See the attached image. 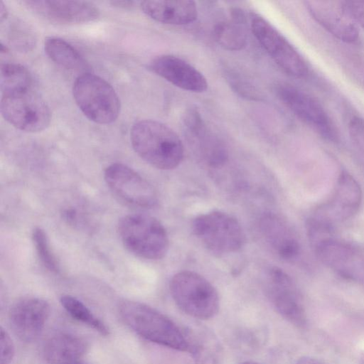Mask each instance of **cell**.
<instances>
[{
	"instance_id": "obj_33",
	"label": "cell",
	"mask_w": 364,
	"mask_h": 364,
	"mask_svg": "<svg viewBox=\"0 0 364 364\" xmlns=\"http://www.w3.org/2000/svg\"><path fill=\"white\" fill-rule=\"evenodd\" d=\"M230 13L232 19V21L240 25L245 22V16L241 9L234 8L231 10Z\"/></svg>"
},
{
	"instance_id": "obj_4",
	"label": "cell",
	"mask_w": 364,
	"mask_h": 364,
	"mask_svg": "<svg viewBox=\"0 0 364 364\" xmlns=\"http://www.w3.org/2000/svg\"><path fill=\"white\" fill-rule=\"evenodd\" d=\"M169 290L177 306L193 318L207 320L219 311L220 299L216 289L197 272H177L170 280Z\"/></svg>"
},
{
	"instance_id": "obj_13",
	"label": "cell",
	"mask_w": 364,
	"mask_h": 364,
	"mask_svg": "<svg viewBox=\"0 0 364 364\" xmlns=\"http://www.w3.org/2000/svg\"><path fill=\"white\" fill-rule=\"evenodd\" d=\"M317 257L341 277L364 283V250L348 242L329 237L313 246Z\"/></svg>"
},
{
	"instance_id": "obj_24",
	"label": "cell",
	"mask_w": 364,
	"mask_h": 364,
	"mask_svg": "<svg viewBox=\"0 0 364 364\" xmlns=\"http://www.w3.org/2000/svg\"><path fill=\"white\" fill-rule=\"evenodd\" d=\"M31 77L28 70L21 64L1 63L0 85L2 95L31 89Z\"/></svg>"
},
{
	"instance_id": "obj_5",
	"label": "cell",
	"mask_w": 364,
	"mask_h": 364,
	"mask_svg": "<svg viewBox=\"0 0 364 364\" xmlns=\"http://www.w3.org/2000/svg\"><path fill=\"white\" fill-rule=\"evenodd\" d=\"M363 199L362 189L350 173L342 172L330 198L315 208L306 220V228L332 232L333 227L353 217Z\"/></svg>"
},
{
	"instance_id": "obj_36",
	"label": "cell",
	"mask_w": 364,
	"mask_h": 364,
	"mask_svg": "<svg viewBox=\"0 0 364 364\" xmlns=\"http://www.w3.org/2000/svg\"><path fill=\"white\" fill-rule=\"evenodd\" d=\"M7 16H8L7 8L5 6L4 3L2 1H1V3H0V20H1V22H3L6 19Z\"/></svg>"
},
{
	"instance_id": "obj_34",
	"label": "cell",
	"mask_w": 364,
	"mask_h": 364,
	"mask_svg": "<svg viewBox=\"0 0 364 364\" xmlns=\"http://www.w3.org/2000/svg\"><path fill=\"white\" fill-rule=\"evenodd\" d=\"M295 364H326L322 360L311 356L300 358Z\"/></svg>"
},
{
	"instance_id": "obj_10",
	"label": "cell",
	"mask_w": 364,
	"mask_h": 364,
	"mask_svg": "<svg viewBox=\"0 0 364 364\" xmlns=\"http://www.w3.org/2000/svg\"><path fill=\"white\" fill-rule=\"evenodd\" d=\"M264 294L275 310L297 327L306 323V311L300 292L292 278L277 267L268 268L263 277Z\"/></svg>"
},
{
	"instance_id": "obj_28",
	"label": "cell",
	"mask_w": 364,
	"mask_h": 364,
	"mask_svg": "<svg viewBox=\"0 0 364 364\" xmlns=\"http://www.w3.org/2000/svg\"><path fill=\"white\" fill-rule=\"evenodd\" d=\"M226 74L229 85L240 97L257 101L262 99V96L256 87L241 73L230 70Z\"/></svg>"
},
{
	"instance_id": "obj_20",
	"label": "cell",
	"mask_w": 364,
	"mask_h": 364,
	"mask_svg": "<svg viewBox=\"0 0 364 364\" xmlns=\"http://www.w3.org/2000/svg\"><path fill=\"white\" fill-rule=\"evenodd\" d=\"M87 343L81 337L70 333H58L45 344L43 356L48 364H77L87 350Z\"/></svg>"
},
{
	"instance_id": "obj_16",
	"label": "cell",
	"mask_w": 364,
	"mask_h": 364,
	"mask_svg": "<svg viewBox=\"0 0 364 364\" xmlns=\"http://www.w3.org/2000/svg\"><path fill=\"white\" fill-rule=\"evenodd\" d=\"M36 14L58 24H78L95 21L98 8L83 1L31 0L23 1Z\"/></svg>"
},
{
	"instance_id": "obj_6",
	"label": "cell",
	"mask_w": 364,
	"mask_h": 364,
	"mask_svg": "<svg viewBox=\"0 0 364 364\" xmlns=\"http://www.w3.org/2000/svg\"><path fill=\"white\" fill-rule=\"evenodd\" d=\"M73 98L90 120L100 124L114 122L120 112V101L114 88L105 80L92 73L79 75L73 86Z\"/></svg>"
},
{
	"instance_id": "obj_12",
	"label": "cell",
	"mask_w": 364,
	"mask_h": 364,
	"mask_svg": "<svg viewBox=\"0 0 364 364\" xmlns=\"http://www.w3.org/2000/svg\"><path fill=\"white\" fill-rule=\"evenodd\" d=\"M105 180L112 193L127 205L151 208L158 203L154 188L130 167L114 163L105 171Z\"/></svg>"
},
{
	"instance_id": "obj_19",
	"label": "cell",
	"mask_w": 364,
	"mask_h": 364,
	"mask_svg": "<svg viewBox=\"0 0 364 364\" xmlns=\"http://www.w3.org/2000/svg\"><path fill=\"white\" fill-rule=\"evenodd\" d=\"M143 12L156 21L170 25H186L196 21L198 9L193 1H143Z\"/></svg>"
},
{
	"instance_id": "obj_9",
	"label": "cell",
	"mask_w": 364,
	"mask_h": 364,
	"mask_svg": "<svg viewBox=\"0 0 364 364\" xmlns=\"http://www.w3.org/2000/svg\"><path fill=\"white\" fill-rule=\"evenodd\" d=\"M274 91L278 98L300 120L323 139L336 142L338 132L323 106L312 96L287 82H279Z\"/></svg>"
},
{
	"instance_id": "obj_37",
	"label": "cell",
	"mask_w": 364,
	"mask_h": 364,
	"mask_svg": "<svg viewBox=\"0 0 364 364\" xmlns=\"http://www.w3.org/2000/svg\"><path fill=\"white\" fill-rule=\"evenodd\" d=\"M1 54L3 53L6 54L9 52V48L6 46H5L2 42H1Z\"/></svg>"
},
{
	"instance_id": "obj_14",
	"label": "cell",
	"mask_w": 364,
	"mask_h": 364,
	"mask_svg": "<svg viewBox=\"0 0 364 364\" xmlns=\"http://www.w3.org/2000/svg\"><path fill=\"white\" fill-rule=\"evenodd\" d=\"M311 16L339 41L353 43L358 38V29L344 1L313 0L305 2Z\"/></svg>"
},
{
	"instance_id": "obj_11",
	"label": "cell",
	"mask_w": 364,
	"mask_h": 364,
	"mask_svg": "<svg viewBox=\"0 0 364 364\" xmlns=\"http://www.w3.org/2000/svg\"><path fill=\"white\" fill-rule=\"evenodd\" d=\"M251 30L263 48L289 75L301 78L308 73L306 62L294 47L271 23L252 14Z\"/></svg>"
},
{
	"instance_id": "obj_1",
	"label": "cell",
	"mask_w": 364,
	"mask_h": 364,
	"mask_svg": "<svg viewBox=\"0 0 364 364\" xmlns=\"http://www.w3.org/2000/svg\"><path fill=\"white\" fill-rule=\"evenodd\" d=\"M130 141L136 154L151 166L161 170L176 168L184 155L183 143L170 127L152 119L133 124Z\"/></svg>"
},
{
	"instance_id": "obj_30",
	"label": "cell",
	"mask_w": 364,
	"mask_h": 364,
	"mask_svg": "<svg viewBox=\"0 0 364 364\" xmlns=\"http://www.w3.org/2000/svg\"><path fill=\"white\" fill-rule=\"evenodd\" d=\"M10 40L14 46L20 50H28L35 44V38L29 28L17 22L10 27Z\"/></svg>"
},
{
	"instance_id": "obj_38",
	"label": "cell",
	"mask_w": 364,
	"mask_h": 364,
	"mask_svg": "<svg viewBox=\"0 0 364 364\" xmlns=\"http://www.w3.org/2000/svg\"><path fill=\"white\" fill-rule=\"evenodd\" d=\"M241 364H260V363H256V362H253V361H246V362H244Z\"/></svg>"
},
{
	"instance_id": "obj_39",
	"label": "cell",
	"mask_w": 364,
	"mask_h": 364,
	"mask_svg": "<svg viewBox=\"0 0 364 364\" xmlns=\"http://www.w3.org/2000/svg\"><path fill=\"white\" fill-rule=\"evenodd\" d=\"M77 364H80V363H77Z\"/></svg>"
},
{
	"instance_id": "obj_29",
	"label": "cell",
	"mask_w": 364,
	"mask_h": 364,
	"mask_svg": "<svg viewBox=\"0 0 364 364\" xmlns=\"http://www.w3.org/2000/svg\"><path fill=\"white\" fill-rule=\"evenodd\" d=\"M183 123L185 132L191 141L208 131L200 112L196 107H191L185 112Z\"/></svg>"
},
{
	"instance_id": "obj_8",
	"label": "cell",
	"mask_w": 364,
	"mask_h": 364,
	"mask_svg": "<svg viewBox=\"0 0 364 364\" xmlns=\"http://www.w3.org/2000/svg\"><path fill=\"white\" fill-rule=\"evenodd\" d=\"M1 112L10 124L26 132H41L51 120L49 107L31 88L2 95Z\"/></svg>"
},
{
	"instance_id": "obj_26",
	"label": "cell",
	"mask_w": 364,
	"mask_h": 364,
	"mask_svg": "<svg viewBox=\"0 0 364 364\" xmlns=\"http://www.w3.org/2000/svg\"><path fill=\"white\" fill-rule=\"evenodd\" d=\"M215 41L229 50H240L247 45V36L240 24L232 22H219L213 28Z\"/></svg>"
},
{
	"instance_id": "obj_3",
	"label": "cell",
	"mask_w": 364,
	"mask_h": 364,
	"mask_svg": "<svg viewBox=\"0 0 364 364\" xmlns=\"http://www.w3.org/2000/svg\"><path fill=\"white\" fill-rule=\"evenodd\" d=\"M119 237L132 254L150 260L166 255L169 240L166 230L156 218L142 213L123 217L118 225Z\"/></svg>"
},
{
	"instance_id": "obj_22",
	"label": "cell",
	"mask_w": 364,
	"mask_h": 364,
	"mask_svg": "<svg viewBox=\"0 0 364 364\" xmlns=\"http://www.w3.org/2000/svg\"><path fill=\"white\" fill-rule=\"evenodd\" d=\"M44 49L50 60L67 69L85 70L88 68L80 53L63 39L56 37L46 38Z\"/></svg>"
},
{
	"instance_id": "obj_31",
	"label": "cell",
	"mask_w": 364,
	"mask_h": 364,
	"mask_svg": "<svg viewBox=\"0 0 364 364\" xmlns=\"http://www.w3.org/2000/svg\"><path fill=\"white\" fill-rule=\"evenodd\" d=\"M0 346L1 364H10L15 353L14 345L8 332L2 327L0 331Z\"/></svg>"
},
{
	"instance_id": "obj_21",
	"label": "cell",
	"mask_w": 364,
	"mask_h": 364,
	"mask_svg": "<svg viewBox=\"0 0 364 364\" xmlns=\"http://www.w3.org/2000/svg\"><path fill=\"white\" fill-rule=\"evenodd\" d=\"M194 364H223V348L217 337L205 327L196 326L185 333Z\"/></svg>"
},
{
	"instance_id": "obj_2",
	"label": "cell",
	"mask_w": 364,
	"mask_h": 364,
	"mask_svg": "<svg viewBox=\"0 0 364 364\" xmlns=\"http://www.w3.org/2000/svg\"><path fill=\"white\" fill-rule=\"evenodd\" d=\"M119 315L134 332L152 343L180 351H188L184 332L169 318L141 302L125 300L119 304Z\"/></svg>"
},
{
	"instance_id": "obj_15",
	"label": "cell",
	"mask_w": 364,
	"mask_h": 364,
	"mask_svg": "<svg viewBox=\"0 0 364 364\" xmlns=\"http://www.w3.org/2000/svg\"><path fill=\"white\" fill-rule=\"evenodd\" d=\"M50 311L48 303L43 299L34 296L21 298L10 308V326L20 340L33 341L41 334Z\"/></svg>"
},
{
	"instance_id": "obj_7",
	"label": "cell",
	"mask_w": 364,
	"mask_h": 364,
	"mask_svg": "<svg viewBox=\"0 0 364 364\" xmlns=\"http://www.w3.org/2000/svg\"><path fill=\"white\" fill-rule=\"evenodd\" d=\"M191 229L205 247L219 255L237 252L245 243V235L240 223L221 210L196 216L192 221Z\"/></svg>"
},
{
	"instance_id": "obj_35",
	"label": "cell",
	"mask_w": 364,
	"mask_h": 364,
	"mask_svg": "<svg viewBox=\"0 0 364 364\" xmlns=\"http://www.w3.org/2000/svg\"><path fill=\"white\" fill-rule=\"evenodd\" d=\"M134 1H112L111 4L114 6L119 7V8H130L134 6Z\"/></svg>"
},
{
	"instance_id": "obj_25",
	"label": "cell",
	"mask_w": 364,
	"mask_h": 364,
	"mask_svg": "<svg viewBox=\"0 0 364 364\" xmlns=\"http://www.w3.org/2000/svg\"><path fill=\"white\" fill-rule=\"evenodd\" d=\"M60 301L62 306L74 319L93 328L101 335L109 334V328L105 323L96 317L81 301L70 295L62 296Z\"/></svg>"
},
{
	"instance_id": "obj_32",
	"label": "cell",
	"mask_w": 364,
	"mask_h": 364,
	"mask_svg": "<svg viewBox=\"0 0 364 364\" xmlns=\"http://www.w3.org/2000/svg\"><path fill=\"white\" fill-rule=\"evenodd\" d=\"M355 22L364 29V0L343 1Z\"/></svg>"
},
{
	"instance_id": "obj_27",
	"label": "cell",
	"mask_w": 364,
	"mask_h": 364,
	"mask_svg": "<svg viewBox=\"0 0 364 364\" xmlns=\"http://www.w3.org/2000/svg\"><path fill=\"white\" fill-rule=\"evenodd\" d=\"M32 240L37 255L43 265L55 273L60 271L58 262L52 251L48 237L43 230L36 228L33 230Z\"/></svg>"
},
{
	"instance_id": "obj_17",
	"label": "cell",
	"mask_w": 364,
	"mask_h": 364,
	"mask_svg": "<svg viewBox=\"0 0 364 364\" xmlns=\"http://www.w3.org/2000/svg\"><path fill=\"white\" fill-rule=\"evenodd\" d=\"M257 228L264 241L278 257L285 260L298 257L301 250L298 237L281 216L264 213L257 221Z\"/></svg>"
},
{
	"instance_id": "obj_18",
	"label": "cell",
	"mask_w": 364,
	"mask_h": 364,
	"mask_svg": "<svg viewBox=\"0 0 364 364\" xmlns=\"http://www.w3.org/2000/svg\"><path fill=\"white\" fill-rule=\"evenodd\" d=\"M149 67L154 73L182 90L202 92L208 87L206 78L200 71L175 55H159Z\"/></svg>"
},
{
	"instance_id": "obj_23",
	"label": "cell",
	"mask_w": 364,
	"mask_h": 364,
	"mask_svg": "<svg viewBox=\"0 0 364 364\" xmlns=\"http://www.w3.org/2000/svg\"><path fill=\"white\" fill-rule=\"evenodd\" d=\"M191 141L199 157L209 167L218 168L227 162L228 152L226 146L220 139L208 131Z\"/></svg>"
}]
</instances>
